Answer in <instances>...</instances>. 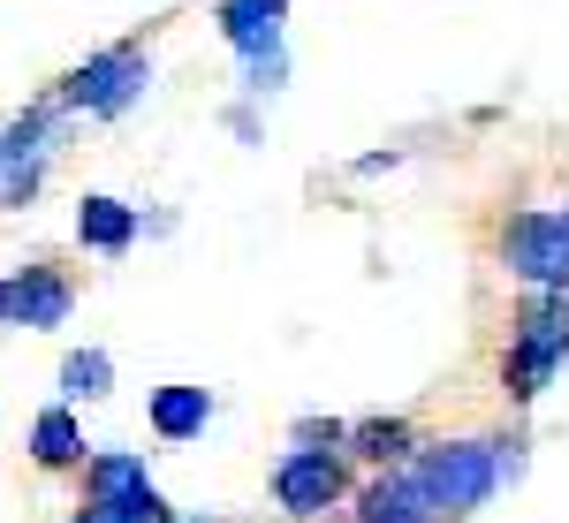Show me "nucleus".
<instances>
[{
    "mask_svg": "<svg viewBox=\"0 0 569 523\" xmlns=\"http://www.w3.org/2000/svg\"><path fill=\"white\" fill-rule=\"evenodd\" d=\"M418 485L433 493V509L448 523L471 516V509H486L501 485L525 471V440L517 433H463V440H426L418 447Z\"/></svg>",
    "mask_w": 569,
    "mask_h": 523,
    "instance_id": "1",
    "label": "nucleus"
},
{
    "mask_svg": "<svg viewBox=\"0 0 569 523\" xmlns=\"http://www.w3.org/2000/svg\"><path fill=\"white\" fill-rule=\"evenodd\" d=\"M569 364V289H525L509 311V349H501V394L509 410H531Z\"/></svg>",
    "mask_w": 569,
    "mask_h": 523,
    "instance_id": "2",
    "label": "nucleus"
},
{
    "mask_svg": "<svg viewBox=\"0 0 569 523\" xmlns=\"http://www.w3.org/2000/svg\"><path fill=\"white\" fill-rule=\"evenodd\" d=\"M144 84H152L144 39H114V46H99V53H84V61L61 77L53 107H61V114H91V122H122L137 99H144Z\"/></svg>",
    "mask_w": 569,
    "mask_h": 523,
    "instance_id": "3",
    "label": "nucleus"
},
{
    "mask_svg": "<svg viewBox=\"0 0 569 523\" xmlns=\"http://www.w3.org/2000/svg\"><path fill=\"white\" fill-rule=\"evenodd\" d=\"M493 259L517 289H569V213L562 205H517L493 228Z\"/></svg>",
    "mask_w": 569,
    "mask_h": 523,
    "instance_id": "4",
    "label": "nucleus"
},
{
    "mask_svg": "<svg viewBox=\"0 0 569 523\" xmlns=\"http://www.w3.org/2000/svg\"><path fill=\"white\" fill-rule=\"evenodd\" d=\"M357 493V463L350 455H319V447H289L273 463V509L289 523H319L335 509H350Z\"/></svg>",
    "mask_w": 569,
    "mask_h": 523,
    "instance_id": "5",
    "label": "nucleus"
},
{
    "mask_svg": "<svg viewBox=\"0 0 569 523\" xmlns=\"http://www.w3.org/2000/svg\"><path fill=\"white\" fill-rule=\"evenodd\" d=\"M69 311H77V273L53 259H23L8 273V326H31V334H53V326H69Z\"/></svg>",
    "mask_w": 569,
    "mask_h": 523,
    "instance_id": "6",
    "label": "nucleus"
},
{
    "mask_svg": "<svg viewBox=\"0 0 569 523\" xmlns=\"http://www.w3.org/2000/svg\"><path fill=\"white\" fill-rule=\"evenodd\" d=\"M350 523H448L433 509V493L418 485V471H365L350 493Z\"/></svg>",
    "mask_w": 569,
    "mask_h": 523,
    "instance_id": "7",
    "label": "nucleus"
},
{
    "mask_svg": "<svg viewBox=\"0 0 569 523\" xmlns=\"http://www.w3.org/2000/svg\"><path fill=\"white\" fill-rule=\"evenodd\" d=\"M418 447H426V425L418 418H357L350 425V463L357 471H402V463H418Z\"/></svg>",
    "mask_w": 569,
    "mask_h": 523,
    "instance_id": "8",
    "label": "nucleus"
},
{
    "mask_svg": "<svg viewBox=\"0 0 569 523\" xmlns=\"http://www.w3.org/2000/svg\"><path fill=\"white\" fill-rule=\"evenodd\" d=\"M77 479H84V509L122 516L137 493L152 485V471H144V455H137V447H91V463L77 471Z\"/></svg>",
    "mask_w": 569,
    "mask_h": 523,
    "instance_id": "9",
    "label": "nucleus"
},
{
    "mask_svg": "<svg viewBox=\"0 0 569 523\" xmlns=\"http://www.w3.org/2000/svg\"><path fill=\"white\" fill-rule=\"evenodd\" d=\"M23 447H31V463H39L46 479H61V471H84V463H91V440H84V425H77V410H69V402L39 410Z\"/></svg>",
    "mask_w": 569,
    "mask_h": 523,
    "instance_id": "10",
    "label": "nucleus"
},
{
    "mask_svg": "<svg viewBox=\"0 0 569 523\" xmlns=\"http://www.w3.org/2000/svg\"><path fill=\"white\" fill-rule=\"evenodd\" d=\"M53 137H61V107H53V99L8 114V122H0V182L23 174V168H39V160H53Z\"/></svg>",
    "mask_w": 569,
    "mask_h": 523,
    "instance_id": "11",
    "label": "nucleus"
},
{
    "mask_svg": "<svg viewBox=\"0 0 569 523\" xmlns=\"http://www.w3.org/2000/svg\"><path fill=\"white\" fill-rule=\"evenodd\" d=\"M137 235H144V213H137V205L107 198V190L77 198V243H84V251H99V259H122Z\"/></svg>",
    "mask_w": 569,
    "mask_h": 523,
    "instance_id": "12",
    "label": "nucleus"
},
{
    "mask_svg": "<svg viewBox=\"0 0 569 523\" xmlns=\"http://www.w3.org/2000/svg\"><path fill=\"white\" fill-rule=\"evenodd\" d=\"M213 23H220V39H228L236 53H243V61H251V53H266V46H281L289 0H220Z\"/></svg>",
    "mask_w": 569,
    "mask_h": 523,
    "instance_id": "13",
    "label": "nucleus"
},
{
    "mask_svg": "<svg viewBox=\"0 0 569 523\" xmlns=\"http://www.w3.org/2000/svg\"><path fill=\"white\" fill-rule=\"evenodd\" d=\"M144 418H152V433L168 440V447H182V440H198L213 425V394L206 388H152Z\"/></svg>",
    "mask_w": 569,
    "mask_h": 523,
    "instance_id": "14",
    "label": "nucleus"
},
{
    "mask_svg": "<svg viewBox=\"0 0 569 523\" xmlns=\"http://www.w3.org/2000/svg\"><path fill=\"white\" fill-rule=\"evenodd\" d=\"M99 394H114V356L107 349H69L61 356V402L77 410V402H99Z\"/></svg>",
    "mask_w": 569,
    "mask_h": 523,
    "instance_id": "15",
    "label": "nucleus"
},
{
    "mask_svg": "<svg viewBox=\"0 0 569 523\" xmlns=\"http://www.w3.org/2000/svg\"><path fill=\"white\" fill-rule=\"evenodd\" d=\"M289 447H319V455H350V425L342 418H297Z\"/></svg>",
    "mask_w": 569,
    "mask_h": 523,
    "instance_id": "16",
    "label": "nucleus"
},
{
    "mask_svg": "<svg viewBox=\"0 0 569 523\" xmlns=\"http://www.w3.org/2000/svg\"><path fill=\"white\" fill-rule=\"evenodd\" d=\"M281 77H289V46H266V53L243 61V91H273Z\"/></svg>",
    "mask_w": 569,
    "mask_h": 523,
    "instance_id": "17",
    "label": "nucleus"
},
{
    "mask_svg": "<svg viewBox=\"0 0 569 523\" xmlns=\"http://www.w3.org/2000/svg\"><path fill=\"white\" fill-rule=\"evenodd\" d=\"M69 523H122V516H107V509H84V501H77V516Z\"/></svg>",
    "mask_w": 569,
    "mask_h": 523,
    "instance_id": "18",
    "label": "nucleus"
},
{
    "mask_svg": "<svg viewBox=\"0 0 569 523\" xmlns=\"http://www.w3.org/2000/svg\"><path fill=\"white\" fill-rule=\"evenodd\" d=\"M0 326H8V273H0Z\"/></svg>",
    "mask_w": 569,
    "mask_h": 523,
    "instance_id": "19",
    "label": "nucleus"
},
{
    "mask_svg": "<svg viewBox=\"0 0 569 523\" xmlns=\"http://www.w3.org/2000/svg\"><path fill=\"white\" fill-rule=\"evenodd\" d=\"M198 523H220V516H198Z\"/></svg>",
    "mask_w": 569,
    "mask_h": 523,
    "instance_id": "20",
    "label": "nucleus"
},
{
    "mask_svg": "<svg viewBox=\"0 0 569 523\" xmlns=\"http://www.w3.org/2000/svg\"><path fill=\"white\" fill-rule=\"evenodd\" d=\"M562 213H569V205H562Z\"/></svg>",
    "mask_w": 569,
    "mask_h": 523,
    "instance_id": "21",
    "label": "nucleus"
}]
</instances>
